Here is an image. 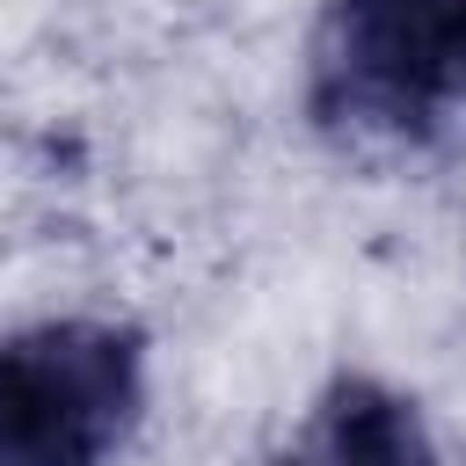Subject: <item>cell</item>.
I'll list each match as a JSON object with an SVG mask.
<instances>
[{
    "instance_id": "obj_1",
    "label": "cell",
    "mask_w": 466,
    "mask_h": 466,
    "mask_svg": "<svg viewBox=\"0 0 466 466\" xmlns=\"http://www.w3.org/2000/svg\"><path fill=\"white\" fill-rule=\"evenodd\" d=\"M146 408V342L116 320H36L0 342V466H109Z\"/></svg>"
},
{
    "instance_id": "obj_2",
    "label": "cell",
    "mask_w": 466,
    "mask_h": 466,
    "mask_svg": "<svg viewBox=\"0 0 466 466\" xmlns=\"http://www.w3.org/2000/svg\"><path fill=\"white\" fill-rule=\"evenodd\" d=\"M451 102L437 0H320L306 44V109L342 146H415Z\"/></svg>"
},
{
    "instance_id": "obj_3",
    "label": "cell",
    "mask_w": 466,
    "mask_h": 466,
    "mask_svg": "<svg viewBox=\"0 0 466 466\" xmlns=\"http://www.w3.org/2000/svg\"><path fill=\"white\" fill-rule=\"evenodd\" d=\"M284 466H437V444L408 393L342 371L299 422Z\"/></svg>"
},
{
    "instance_id": "obj_4",
    "label": "cell",
    "mask_w": 466,
    "mask_h": 466,
    "mask_svg": "<svg viewBox=\"0 0 466 466\" xmlns=\"http://www.w3.org/2000/svg\"><path fill=\"white\" fill-rule=\"evenodd\" d=\"M444 7V58H451V95L466 87V0H437Z\"/></svg>"
}]
</instances>
